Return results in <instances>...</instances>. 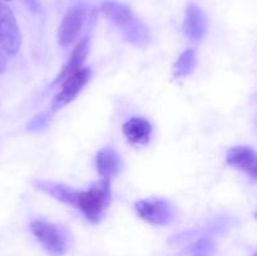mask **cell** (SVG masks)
I'll return each instance as SVG.
<instances>
[{
	"instance_id": "obj_14",
	"label": "cell",
	"mask_w": 257,
	"mask_h": 256,
	"mask_svg": "<svg viewBox=\"0 0 257 256\" xmlns=\"http://www.w3.org/2000/svg\"><path fill=\"white\" fill-rule=\"evenodd\" d=\"M196 64V55L195 50L193 49H187L182 53V54L178 57V59L176 60L175 65H173V75L176 78H182L187 77L192 73V70L195 69Z\"/></svg>"
},
{
	"instance_id": "obj_3",
	"label": "cell",
	"mask_w": 257,
	"mask_h": 256,
	"mask_svg": "<svg viewBox=\"0 0 257 256\" xmlns=\"http://www.w3.org/2000/svg\"><path fill=\"white\" fill-rule=\"evenodd\" d=\"M136 212L151 225L165 226L175 220V207L165 198H146L135 205Z\"/></svg>"
},
{
	"instance_id": "obj_8",
	"label": "cell",
	"mask_w": 257,
	"mask_h": 256,
	"mask_svg": "<svg viewBox=\"0 0 257 256\" xmlns=\"http://www.w3.org/2000/svg\"><path fill=\"white\" fill-rule=\"evenodd\" d=\"M226 162L232 167L242 171L252 180L257 177V155L255 151L247 146H236L228 150Z\"/></svg>"
},
{
	"instance_id": "obj_15",
	"label": "cell",
	"mask_w": 257,
	"mask_h": 256,
	"mask_svg": "<svg viewBox=\"0 0 257 256\" xmlns=\"http://www.w3.org/2000/svg\"><path fill=\"white\" fill-rule=\"evenodd\" d=\"M48 122H49V115H48L47 113H42V114L33 118V119L29 122V124H28L27 128L29 131L42 130V128H44L45 125L48 124Z\"/></svg>"
},
{
	"instance_id": "obj_1",
	"label": "cell",
	"mask_w": 257,
	"mask_h": 256,
	"mask_svg": "<svg viewBox=\"0 0 257 256\" xmlns=\"http://www.w3.org/2000/svg\"><path fill=\"white\" fill-rule=\"evenodd\" d=\"M110 201V180L102 178L93 183L88 190L77 191L72 206L78 208L88 221L98 223L109 207Z\"/></svg>"
},
{
	"instance_id": "obj_10",
	"label": "cell",
	"mask_w": 257,
	"mask_h": 256,
	"mask_svg": "<svg viewBox=\"0 0 257 256\" xmlns=\"http://www.w3.org/2000/svg\"><path fill=\"white\" fill-rule=\"evenodd\" d=\"M89 47H90V39L89 37H84L77 43V45L73 49L72 54H70L69 59H68L67 64L63 67V69L60 70V73L58 74V77L55 78L54 82H53V87L55 85H60V83L63 80L67 79L69 75L74 74L75 72H78L79 69H82L83 64H84L85 59L88 57V53H89Z\"/></svg>"
},
{
	"instance_id": "obj_16",
	"label": "cell",
	"mask_w": 257,
	"mask_h": 256,
	"mask_svg": "<svg viewBox=\"0 0 257 256\" xmlns=\"http://www.w3.org/2000/svg\"><path fill=\"white\" fill-rule=\"evenodd\" d=\"M7 68V58L3 54V49L0 48V73H3Z\"/></svg>"
},
{
	"instance_id": "obj_2",
	"label": "cell",
	"mask_w": 257,
	"mask_h": 256,
	"mask_svg": "<svg viewBox=\"0 0 257 256\" xmlns=\"http://www.w3.org/2000/svg\"><path fill=\"white\" fill-rule=\"evenodd\" d=\"M89 17V7L83 3H78L70 7L65 13L58 29V42L62 47L68 48L78 39L83 27Z\"/></svg>"
},
{
	"instance_id": "obj_13",
	"label": "cell",
	"mask_w": 257,
	"mask_h": 256,
	"mask_svg": "<svg viewBox=\"0 0 257 256\" xmlns=\"http://www.w3.org/2000/svg\"><path fill=\"white\" fill-rule=\"evenodd\" d=\"M37 190L43 191L47 195L52 196L55 200L62 201V202L68 203V205H73V201H74L75 193L77 190H73L69 186H65L63 183H57L52 182V181H44V180H37L33 182Z\"/></svg>"
},
{
	"instance_id": "obj_11",
	"label": "cell",
	"mask_w": 257,
	"mask_h": 256,
	"mask_svg": "<svg viewBox=\"0 0 257 256\" xmlns=\"http://www.w3.org/2000/svg\"><path fill=\"white\" fill-rule=\"evenodd\" d=\"M123 135L132 145L145 146L152 136V124L143 117H132L123 124Z\"/></svg>"
},
{
	"instance_id": "obj_5",
	"label": "cell",
	"mask_w": 257,
	"mask_h": 256,
	"mask_svg": "<svg viewBox=\"0 0 257 256\" xmlns=\"http://www.w3.org/2000/svg\"><path fill=\"white\" fill-rule=\"evenodd\" d=\"M22 45L18 22L13 10L4 3H0V48L8 55H15Z\"/></svg>"
},
{
	"instance_id": "obj_12",
	"label": "cell",
	"mask_w": 257,
	"mask_h": 256,
	"mask_svg": "<svg viewBox=\"0 0 257 256\" xmlns=\"http://www.w3.org/2000/svg\"><path fill=\"white\" fill-rule=\"evenodd\" d=\"M95 165H97V171L100 177L105 178V180H110L119 172L120 157L117 151H114L113 148H102L97 153Z\"/></svg>"
},
{
	"instance_id": "obj_17",
	"label": "cell",
	"mask_w": 257,
	"mask_h": 256,
	"mask_svg": "<svg viewBox=\"0 0 257 256\" xmlns=\"http://www.w3.org/2000/svg\"><path fill=\"white\" fill-rule=\"evenodd\" d=\"M3 2H10V0H3Z\"/></svg>"
},
{
	"instance_id": "obj_4",
	"label": "cell",
	"mask_w": 257,
	"mask_h": 256,
	"mask_svg": "<svg viewBox=\"0 0 257 256\" xmlns=\"http://www.w3.org/2000/svg\"><path fill=\"white\" fill-rule=\"evenodd\" d=\"M30 231L50 255L62 256L67 251V240L64 233L54 223L35 220L30 223Z\"/></svg>"
},
{
	"instance_id": "obj_6",
	"label": "cell",
	"mask_w": 257,
	"mask_h": 256,
	"mask_svg": "<svg viewBox=\"0 0 257 256\" xmlns=\"http://www.w3.org/2000/svg\"><path fill=\"white\" fill-rule=\"evenodd\" d=\"M90 75H92L90 68H82L78 72H75L74 74L69 75L65 80H63L60 83L62 89L53 99V110L57 112L60 108H63L64 105L69 104L72 100H74L77 95L80 93V90L83 89V87L89 82Z\"/></svg>"
},
{
	"instance_id": "obj_7",
	"label": "cell",
	"mask_w": 257,
	"mask_h": 256,
	"mask_svg": "<svg viewBox=\"0 0 257 256\" xmlns=\"http://www.w3.org/2000/svg\"><path fill=\"white\" fill-rule=\"evenodd\" d=\"M100 10L113 24L122 30L123 34L138 23V19L133 15L131 8L123 3L115 0H104L100 4Z\"/></svg>"
},
{
	"instance_id": "obj_9",
	"label": "cell",
	"mask_w": 257,
	"mask_h": 256,
	"mask_svg": "<svg viewBox=\"0 0 257 256\" xmlns=\"http://www.w3.org/2000/svg\"><path fill=\"white\" fill-rule=\"evenodd\" d=\"M207 32V20L203 10L198 5L190 3L186 8L183 20V33L193 42H198L205 37Z\"/></svg>"
}]
</instances>
